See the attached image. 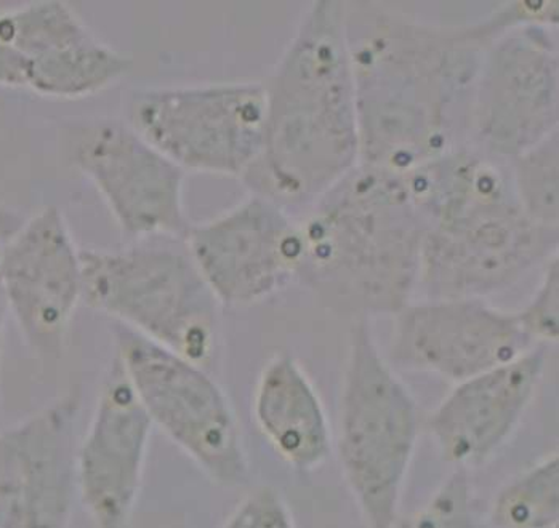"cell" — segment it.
I'll return each mask as SVG.
<instances>
[{
	"mask_svg": "<svg viewBox=\"0 0 559 528\" xmlns=\"http://www.w3.org/2000/svg\"><path fill=\"white\" fill-rule=\"evenodd\" d=\"M365 166L413 170L454 149L486 48L514 27L503 5L468 26L415 22L377 2L345 3Z\"/></svg>",
	"mask_w": 559,
	"mask_h": 528,
	"instance_id": "cell-1",
	"label": "cell"
},
{
	"mask_svg": "<svg viewBox=\"0 0 559 528\" xmlns=\"http://www.w3.org/2000/svg\"><path fill=\"white\" fill-rule=\"evenodd\" d=\"M263 85L265 149L242 181L290 214L304 212L361 160L345 2L311 3Z\"/></svg>",
	"mask_w": 559,
	"mask_h": 528,
	"instance_id": "cell-2",
	"label": "cell"
},
{
	"mask_svg": "<svg viewBox=\"0 0 559 528\" xmlns=\"http://www.w3.org/2000/svg\"><path fill=\"white\" fill-rule=\"evenodd\" d=\"M404 175L427 228L418 287L428 300H486L558 255V229L524 214L492 157L454 147Z\"/></svg>",
	"mask_w": 559,
	"mask_h": 528,
	"instance_id": "cell-3",
	"label": "cell"
},
{
	"mask_svg": "<svg viewBox=\"0 0 559 528\" xmlns=\"http://www.w3.org/2000/svg\"><path fill=\"white\" fill-rule=\"evenodd\" d=\"M297 221V279L329 310L369 319L411 303L427 228L404 173L359 164Z\"/></svg>",
	"mask_w": 559,
	"mask_h": 528,
	"instance_id": "cell-4",
	"label": "cell"
},
{
	"mask_svg": "<svg viewBox=\"0 0 559 528\" xmlns=\"http://www.w3.org/2000/svg\"><path fill=\"white\" fill-rule=\"evenodd\" d=\"M122 250L81 249L82 301L181 358L207 367L218 339V301L183 240Z\"/></svg>",
	"mask_w": 559,
	"mask_h": 528,
	"instance_id": "cell-5",
	"label": "cell"
},
{
	"mask_svg": "<svg viewBox=\"0 0 559 528\" xmlns=\"http://www.w3.org/2000/svg\"><path fill=\"white\" fill-rule=\"evenodd\" d=\"M417 435L414 397L377 346L369 319H355L343 372L335 448L362 527H396Z\"/></svg>",
	"mask_w": 559,
	"mask_h": 528,
	"instance_id": "cell-6",
	"label": "cell"
},
{
	"mask_svg": "<svg viewBox=\"0 0 559 528\" xmlns=\"http://www.w3.org/2000/svg\"><path fill=\"white\" fill-rule=\"evenodd\" d=\"M112 338L115 356L153 427L215 485H246L249 459L235 408L204 367L116 322Z\"/></svg>",
	"mask_w": 559,
	"mask_h": 528,
	"instance_id": "cell-7",
	"label": "cell"
},
{
	"mask_svg": "<svg viewBox=\"0 0 559 528\" xmlns=\"http://www.w3.org/2000/svg\"><path fill=\"white\" fill-rule=\"evenodd\" d=\"M263 82L142 88L127 101L126 122L175 166L243 180L266 140Z\"/></svg>",
	"mask_w": 559,
	"mask_h": 528,
	"instance_id": "cell-8",
	"label": "cell"
},
{
	"mask_svg": "<svg viewBox=\"0 0 559 528\" xmlns=\"http://www.w3.org/2000/svg\"><path fill=\"white\" fill-rule=\"evenodd\" d=\"M558 27H511L486 48L469 92L476 151L510 160L558 132Z\"/></svg>",
	"mask_w": 559,
	"mask_h": 528,
	"instance_id": "cell-9",
	"label": "cell"
},
{
	"mask_svg": "<svg viewBox=\"0 0 559 528\" xmlns=\"http://www.w3.org/2000/svg\"><path fill=\"white\" fill-rule=\"evenodd\" d=\"M68 156L97 188L123 235L136 240L183 239L185 171L122 120L74 127Z\"/></svg>",
	"mask_w": 559,
	"mask_h": 528,
	"instance_id": "cell-10",
	"label": "cell"
},
{
	"mask_svg": "<svg viewBox=\"0 0 559 528\" xmlns=\"http://www.w3.org/2000/svg\"><path fill=\"white\" fill-rule=\"evenodd\" d=\"M183 243L223 308L262 303L297 279V216L263 195L250 194L231 211L191 225Z\"/></svg>",
	"mask_w": 559,
	"mask_h": 528,
	"instance_id": "cell-11",
	"label": "cell"
},
{
	"mask_svg": "<svg viewBox=\"0 0 559 528\" xmlns=\"http://www.w3.org/2000/svg\"><path fill=\"white\" fill-rule=\"evenodd\" d=\"M0 287L31 352L44 363L63 358L84 280L81 249L60 208L44 207L3 240Z\"/></svg>",
	"mask_w": 559,
	"mask_h": 528,
	"instance_id": "cell-12",
	"label": "cell"
},
{
	"mask_svg": "<svg viewBox=\"0 0 559 528\" xmlns=\"http://www.w3.org/2000/svg\"><path fill=\"white\" fill-rule=\"evenodd\" d=\"M81 387L0 430V528H68L78 499Z\"/></svg>",
	"mask_w": 559,
	"mask_h": 528,
	"instance_id": "cell-13",
	"label": "cell"
},
{
	"mask_svg": "<svg viewBox=\"0 0 559 528\" xmlns=\"http://www.w3.org/2000/svg\"><path fill=\"white\" fill-rule=\"evenodd\" d=\"M390 363L459 384L535 348L516 312L483 298L411 301L393 315Z\"/></svg>",
	"mask_w": 559,
	"mask_h": 528,
	"instance_id": "cell-14",
	"label": "cell"
},
{
	"mask_svg": "<svg viewBox=\"0 0 559 528\" xmlns=\"http://www.w3.org/2000/svg\"><path fill=\"white\" fill-rule=\"evenodd\" d=\"M153 423L118 358L78 451V499L95 528H132Z\"/></svg>",
	"mask_w": 559,
	"mask_h": 528,
	"instance_id": "cell-15",
	"label": "cell"
},
{
	"mask_svg": "<svg viewBox=\"0 0 559 528\" xmlns=\"http://www.w3.org/2000/svg\"><path fill=\"white\" fill-rule=\"evenodd\" d=\"M548 346L455 384L430 417L439 455L455 469L481 468L509 442L544 379Z\"/></svg>",
	"mask_w": 559,
	"mask_h": 528,
	"instance_id": "cell-16",
	"label": "cell"
},
{
	"mask_svg": "<svg viewBox=\"0 0 559 528\" xmlns=\"http://www.w3.org/2000/svg\"><path fill=\"white\" fill-rule=\"evenodd\" d=\"M257 428L276 455L298 472L321 468L334 448L331 423L317 387L287 352L273 356L252 397Z\"/></svg>",
	"mask_w": 559,
	"mask_h": 528,
	"instance_id": "cell-17",
	"label": "cell"
},
{
	"mask_svg": "<svg viewBox=\"0 0 559 528\" xmlns=\"http://www.w3.org/2000/svg\"><path fill=\"white\" fill-rule=\"evenodd\" d=\"M490 528L559 527V455L538 459L493 496L486 514Z\"/></svg>",
	"mask_w": 559,
	"mask_h": 528,
	"instance_id": "cell-18",
	"label": "cell"
},
{
	"mask_svg": "<svg viewBox=\"0 0 559 528\" xmlns=\"http://www.w3.org/2000/svg\"><path fill=\"white\" fill-rule=\"evenodd\" d=\"M559 132L510 160L514 197L524 214L559 231Z\"/></svg>",
	"mask_w": 559,
	"mask_h": 528,
	"instance_id": "cell-19",
	"label": "cell"
},
{
	"mask_svg": "<svg viewBox=\"0 0 559 528\" xmlns=\"http://www.w3.org/2000/svg\"><path fill=\"white\" fill-rule=\"evenodd\" d=\"M394 528H490L468 472L455 469L424 506L397 519Z\"/></svg>",
	"mask_w": 559,
	"mask_h": 528,
	"instance_id": "cell-20",
	"label": "cell"
},
{
	"mask_svg": "<svg viewBox=\"0 0 559 528\" xmlns=\"http://www.w3.org/2000/svg\"><path fill=\"white\" fill-rule=\"evenodd\" d=\"M518 322L535 346H550L559 338L558 255L544 264L540 286L526 307L516 311Z\"/></svg>",
	"mask_w": 559,
	"mask_h": 528,
	"instance_id": "cell-21",
	"label": "cell"
},
{
	"mask_svg": "<svg viewBox=\"0 0 559 528\" xmlns=\"http://www.w3.org/2000/svg\"><path fill=\"white\" fill-rule=\"evenodd\" d=\"M222 528H297L284 496L273 487L247 493Z\"/></svg>",
	"mask_w": 559,
	"mask_h": 528,
	"instance_id": "cell-22",
	"label": "cell"
},
{
	"mask_svg": "<svg viewBox=\"0 0 559 528\" xmlns=\"http://www.w3.org/2000/svg\"><path fill=\"white\" fill-rule=\"evenodd\" d=\"M0 87L26 88V71L22 57L0 40Z\"/></svg>",
	"mask_w": 559,
	"mask_h": 528,
	"instance_id": "cell-23",
	"label": "cell"
},
{
	"mask_svg": "<svg viewBox=\"0 0 559 528\" xmlns=\"http://www.w3.org/2000/svg\"><path fill=\"white\" fill-rule=\"evenodd\" d=\"M22 219L15 212L0 205V242L10 238L22 225Z\"/></svg>",
	"mask_w": 559,
	"mask_h": 528,
	"instance_id": "cell-24",
	"label": "cell"
},
{
	"mask_svg": "<svg viewBox=\"0 0 559 528\" xmlns=\"http://www.w3.org/2000/svg\"><path fill=\"white\" fill-rule=\"evenodd\" d=\"M5 298H3L2 287H0V369H2V348H3V328H5L7 317Z\"/></svg>",
	"mask_w": 559,
	"mask_h": 528,
	"instance_id": "cell-25",
	"label": "cell"
},
{
	"mask_svg": "<svg viewBox=\"0 0 559 528\" xmlns=\"http://www.w3.org/2000/svg\"><path fill=\"white\" fill-rule=\"evenodd\" d=\"M0 245H2V242H0Z\"/></svg>",
	"mask_w": 559,
	"mask_h": 528,
	"instance_id": "cell-26",
	"label": "cell"
}]
</instances>
